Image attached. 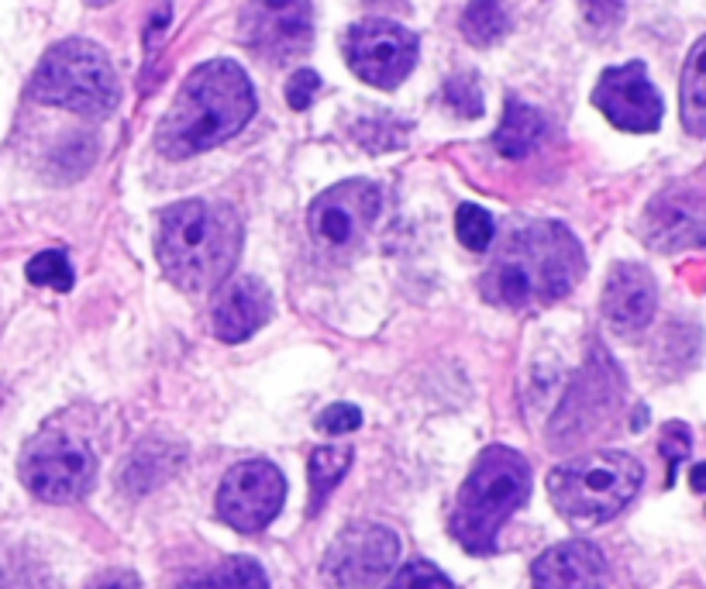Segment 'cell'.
I'll return each instance as SVG.
<instances>
[{"mask_svg":"<svg viewBox=\"0 0 706 589\" xmlns=\"http://www.w3.org/2000/svg\"><path fill=\"white\" fill-rule=\"evenodd\" d=\"M583 273L579 238L559 221H535L506 235L482 273V297L506 311H538L569 297Z\"/></svg>","mask_w":706,"mask_h":589,"instance_id":"obj_1","label":"cell"},{"mask_svg":"<svg viewBox=\"0 0 706 589\" xmlns=\"http://www.w3.org/2000/svg\"><path fill=\"white\" fill-rule=\"evenodd\" d=\"M255 115V91L238 62L214 59L196 65L166 111L156 145L166 159H190L235 139Z\"/></svg>","mask_w":706,"mask_h":589,"instance_id":"obj_2","label":"cell"},{"mask_svg":"<svg viewBox=\"0 0 706 589\" xmlns=\"http://www.w3.org/2000/svg\"><path fill=\"white\" fill-rule=\"evenodd\" d=\"M241 217L228 204L183 201L159 214V266L180 290L220 287L241 255Z\"/></svg>","mask_w":706,"mask_h":589,"instance_id":"obj_3","label":"cell"},{"mask_svg":"<svg viewBox=\"0 0 706 589\" xmlns=\"http://www.w3.org/2000/svg\"><path fill=\"white\" fill-rule=\"evenodd\" d=\"M531 496V466L527 458L506 445H493L479 458L466 483L458 490L452 514V534L466 552L490 555L496 552V534L514 510Z\"/></svg>","mask_w":706,"mask_h":589,"instance_id":"obj_4","label":"cell"},{"mask_svg":"<svg viewBox=\"0 0 706 589\" xmlns=\"http://www.w3.org/2000/svg\"><path fill=\"white\" fill-rule=\"evenodd\" d=\"M645 483V469L627 452H589L551 469L548 496L572 528H597L621 514Z\"/></svg>","mask_w":706,"mask_h":589,"instance_id":"obj_5","label":"cell"},{"mask_svg":"<svg viewBox=\"0 0 706 589\" xmlns=\"http://www.w3.org/2000/svg\"><path fill=\"white\" fill-rule=\"evenodd\" d=\"M32 100L83 118H104L121 100V83L107 52L86 38H65L41 56L28 86Z\"/></svg>","mask_w":706,"mask_h":589,"instance_id":"obj_6","label":"cell"},{"mask_svg":"<svg viewBox=\"0 0 706 589\" xmlns=\"http://www.w3.org/2000/svg\"><path fill=\"white\" fill-rule=\"evenodd\" d=\"M21 483L46 504H73L97 479V458L83 442L62 431H41L21 452Z\"/></svg>","mask_w":706,"mask_h":589,"instance_id":"obj_7","label":"cell"},{"mask_svg":"<svg viewBox=\"0 0 706 589\" xmlns=\"http://www.w3.org/2000/svg\"><path fill=\"white\" fill-rule=\"evenodd\" d=\"M345 59L362 83L396 91L417 65V35L386 17H366L345 35Z\"/></svg>","mask_w":706,"mask_h":589,"instance_id":"obj_8","label":"cell"},{"mask_svg":"<svg viewBox=\"0 0 706 589\" xmlns=\"http://www.w3.org/2000/svg\"><path fill=\"white\" fill-rule=\"evenodd\" d=\"M396 558H400V538L383 524L359 520L331 541L321 569L335 589H372L393 573Z\"/></svg>","mask_w":706,"mask_h":589,"instance_id":"obj_9","label":"cell"},{"mask_svg":"<svg viewBox=\"0 0 706 589\" xmlns=\"http://www.w3.org/2000/svg\"><path fill=\"white\" fill-rule=\"evenodd\" d=\"M380 211H383V190L376 183L345 180L324 190L311 204L307 225H311L318 249L351 252L369 235V228L376 225Z\"/></svg>","mask_w":706,"mask_h":589,"instance_id":"obj_10","label":"cell"},{"mask_svg":"<svg viewBox=\"0 0 706 589\" xmlns=\"http://www.w3.org/2000/svg\"><path fill=\"white\" fill-rule=\"evenodd\" d=\"M241 38L273 65L307 56L314 41V0H249L241 14Z\"/></svg>","mask_w":706,"mask_h":589,"instance_id":"obj_11","label":"cell"},{"mask_svg":"<svg viewBox=\"0 0 706 589\" xmlns=\"http://www.w3.org/2000/svg\"><path fill=\"white\" fill-rule=\"evenodd\" d=\"M286 479L266 458H249L228 469L217 490V517L241 534H255L283 510Z\"/></svg>","mask_w":706,"mask_h":589,"instance_id":"obj_12","label":"cell"},{"mask_svg":"<svg viewBox=\"0 0 706 589\" xmlns=\"http://www.w3.org/2000/svg\"><path fill=\"white\" fill-rule=\"evenodd\" d=\"M593 104L600 107L613 128L634 131V135H648V131H658L661 124V97L648 80L645 62L603 70L597 91H593Z\"/></svg>","mask_w":706,"mask_h":589,"instance_id":"obj_13","label":"cell"},{"mask_svg":"<svg viewBox=\"0 0 706 589\" xmlns=\"http://www.w3.org/2000/svg\"><path fill=\"white\" fill-rule=\"evenodd\" d=\"M642 238L655 252H690L706 245V193L672 187L658 193L642 217Z\"/></svg>","mask_w":706,"mask_h":589,"instance_id":"obj_14","label":"cell"},{"mask_svg":"<svg viewBox=\"0 0 706 589\" xmlns=\"http://www.w3.org/2000/svg\"><path fill=\"white\" fill-rule=\"evenodd\" d=\"M658 308L655 276L637 262H617L603 287V317L617 335L637 338Z\"/></svg>","mask_w":706,"mask_h":589,"instance_id":"obj_15","label":"cell"},{"mask_svg":"<svg viewBox=\"0 0 706 589\" xmlns=\"http://www.w3.org/2000/svg\"><path fill=\"white\" fill-rule=\"evenodd\" d=\"M270 317H273V293L266 290L262 279L235 276L217 287L214 308H211V327L220 341H228V345L246 341Z\"/></svg>","mask_w":706,"mask_h":589,"instance_id":"obj_16","label":"cell"},{"mask_svg":"<svg viewBox=\"0 0 706 589\" xmlns=\"http://www.w3.org/2000/svg\"><path fill=\"white\" fill-rule=\"evenodd\" d=\"M607 558L589 541H562L535 558L531 579L538 589H607Z\"/></svg>","mask_w":706,"mask_h":589,"instance_id":"obj_17","label":"cell"},{"mask_svg":"<svg viewBox=\"0 0 706 589\" xmlns=\"http://www.w3.org/2000/svg\"><path fill=\"white\" fill-rule=\"evenodd\" d=\"M610 380H617V369L600 352V365L593 362L579 376V383L569 389V397L555 418V434L569 428V438H583L589 428H597V421L617 404V386H610Z\"/></svg>","mask_w":706,"mask_h":589,"instance_id":"obj_18","label":"cell"},{"mask_svg":"<svg viewBox=\"0 0 706 589\" xmlns=\"http://www.w3.org/2000/svg\"><path fill=\"white\" fill-rule=\"evenodd\" d=\"M545 131H548V124H545V115L538 111V107L511 97V100H506L503 121H500L496 135H493V145H496L500 156H506V159H524L545 142Z\"/></svg>","mask_w":706,"mask_h":589,"instance_id":"obj_19","label":"cell"},{"mask_svg":"<svg viewBox=\"0 0 706 589\" xmlns=\"http://www.w3.org/2000/svg\"><path fill=\"white\" fill-rule=\"evenodd\" d=\"M679 115L682 128L696 139H706V35L693 46L679 83Z\"/></svg>","mask_w":706,"mask_h":589,"instance_id":"obj_20","label":"cell"},{"mask_svg":"<svg viewBox=\"0 0 706 589\" xmlns=\"http://www.w3.org/2000/svg\"><path fill=\"white\" fill-rule=\"evenodd\" d=\"M183 452L169 445H142L121 469V486L128 493H148L176 472Z\"/></svg>","mask_w":706,"mask_h":589,"instance_id":"obj_21","label":"cell"},{"mask_svg":"<svg viewBox=\"0 0 706 589\" xmlns=\"http://www.w3.org/2000/svg\"><path fill=\"white\" fill-rule=\"evenodd\" d=\"M180 589H270V576L255 558L235 555L214 565V569L187 579Z\"/></svg>","mask_w":706,"mask_h":589,"instance_id":"obj_22","label":"cell"},{"mask_svg":"<svg viewBox=\"0 0 706 589\" xmlns=\"http://www.w3.org/2000/svg\"><path fill=\"white\" fill-rule=\"evenodd\" d=\"M506 32H511V14H506L503 0H469V8L462 11V35L476 49L496 46Z\"/></svg>","mask_w":706,"mask_h":589,"instance_id":"obj_23","label":"cell"},{"mask_svg":"<svg viewBox=\"0 0 706 589\" xmlns=\"http://www.w3.org/2000/svg\"><path fill=\"white\" fill-rule=\"evenodd\" d=\"M348 469H351L348 445H324L311 455V466H307V476H311V514L324 507V500L342 483Z\"/></svg>","mask_w":706,"mask_h":589,"instance_id":"obj_24","label":"cell"},{"mask_svg":"<svg viewBox=\"0 0 706 589\" xmlns=\"http://www.w3.org/2000/svg\"><path fill=\"white\" fill-rule=\"evenodd\" d=\"M28 283L35 287H52L59 293H70L73 290V266H70V255L59 252V249H49V252H38L28 269H25Z\"/></svg>","mask_w":706,"mask_h":589,"instance_id":"obj_25","label":"cell"},{"mask_svg":"<svg viewBox=\"0 0 706 589\" xmlns=\"http://www.w3.org/2000/svg\"><path fill=\"white\" fill-rule=\"evenodd\" d=\"M455 235L469 252H487L496 235V225L490 211H482L479 204H462L455 211Z\"/></svg>","mask_w":706,"mask_h":589,"instance_id":"obj_26","label":"cell"},{"mask_svg":"<svg viewBox=\"0 0 706 589\" xmlns=\"http://www.w3.org/2000/svg\"><path fill=\"white\" fill-rule=\"evenodd\" d=\"M441 97H445L448 111H455L458 118H482V91L476 73H455L445 83V94Z\"/></svg>","mask_w":706,"mask_h":589,"instance_id":"obj_27","label":"cell"},{"mask_svg":"<svg viewBox=\"0 0 706 589\" xmlns=\"http://www.w3.org/2000/svg\"><path fill=\"white\" fill-rule=\"evenodd\" d=\"M386 589H455V582L441 569H434L431 562L417 558V562H407L404 569L390 579Z\"/></svg>","mask_w":706,"mask_h":589,"instance_id":"obj_28","label":"cell"},{"mask_svg":"<svg viewBox=\"0 0 706 589\" xmlns=\"http://www.w3.org/2000/svg\"><path fill=\"white\" fill-rule=\"evenodd\" d=\"M690 448H693V434L682 421H669L661 428V455H666V462H669V486L675 483V466L682 458H690Z\"/></svg>","mask_w":706,"mask_h":589,"instance_id":"obj_29","label":"cell"},{"mask_svg":"<svg viewBox=\"0 0 706 589\" xmlns=\"http://www.w3.org/2000/svg\"><path fill=\"white\" fill-rule=\"evenodd\" d=\"M359 424H362V410L351 407V404H331L321 410V418H318V431H324V434H348Z\"/></svg>","mask_w":706,"mask_h":589,"instance_id":"obj_30","label":"cell"},{"mask_svg":"<svg viewBox=\"0 0 706 589\" xmlns=\"http://www.w3.org/2000/svg\"><path fill=\"white\" fill-rule=\"evenodd\" d=\"M318 94H321V76L314 70H297L290 83H286V100H290L294 111H307Z\"/></svg>","mask_w":706,"mask_h":589,"instance_id":"obj_31","label":"cell"},{"mask_svg":"<svg viewBox=\"0 0 706 589\" xmlns=\"http://www.w3.org/2000/svg\"><path fill=\"white\" fill-rule=\"evenodd\" d=\"M579 8H583V17L589 28L610 32L624 14V0H579Z\"/></svg>","mask_w":706,"mask_h":589,"instance_id":"obj_32","label":"cell"},{"mask_svg":"<svg viewBox=\"0 0 706 589\" xmlns=\"http://www.w3.org/2000/svg\"><path fill=\"white\" fill-rule=\"evenodd\" d=\"M86 589H139V576L135 573H121V569H115V573H104V576H97L91 586Z\"/></svg>","mask_w":706,"mask_h":589,"instance_id":"obj_33","label":"cell"},{"mask_svg":"<svg viewBox=\"0 0 706 589\" xmlns=\"http://www.w3.org/2000/svg\"><path fill=\"white\" fill-rule=\"evenodd\" d=\"M690 483H693V490H696V493H706V462H699V466L693 469Z\"/></svg>","mask_w":706,"mask_h":589,"instance_id":"obj_34","label":"cell"},{"mask_svg":"<svg viewBox=\"0 0 706 589\" xmlns=\"http://www.w3.org/2000/svg\"><path fill=\"white\" fill-rule=\"evenodd\" d=\"M91 4H110V0H91Z\"/></svg>","mask_w":706,"mask_h":589,"instance_id":"obj_35","label":"cell"}]
</instances>
